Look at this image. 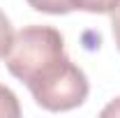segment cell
Instances as JSON below:
<instances>
[{
	"instance_id": "obj_4",
	"label": "cell",
	"mask_w": 120,
	"mask_h": 118,
	"mask_svg": "<svg viewBox=\"0 0 120 118\" xmlns=\"http://www.w3.org/2000/svg\"><path fill=\"white\" fill-rule=\"evenodd\" d=\"M74 9L90 12V14H111L118 0H69Z\"/></svg>"
},
{
	"instance_id": "obj_6",
	"label": "cell",
	"mask_w": 120,
	"mask_h": 118,
	"mask_svg": "<svg viewBox=\"0 0 120 118\" xmlns=\"http://www.w3.org/2000/svg\"><path fill=\"white\" fill-rule=\"evenodd\" d=\"M12 39H14V32H12V23H9V19L0 12V58H5V53H7V49L12 44Z\"/></svg>"
},
{
	"instance_id": "obj_7",
	"label": "cell",
	"mask_w": 120,
	"mask_h": 118,
	"mask_svg": "<svg viewBox=\"0 0 120 118\" xmlns=\"http://www.w3.org/2000/svg\"><path fill=\"white\" fill-rule=\"evenodd\" d=\"M111 28H113L116 44H118V49H120V0H118V5L113 7V12H111Z\"/></svg>"
},
{
	"instance_id": "obj_8",
	"label": "cell",
	"mask_w": 120,
	"mask_h": 118,
	"mask_svg": "<svg viewBox=\"0 0 120 118\" xmlns=\"http://www.w3.org/2000/svg\"><path fill=\"white\" fill-rule=\"evenodd\" d=\"M102 116H120V97L113 100V102L106 106L104 111H102Z\"/></svg>"
},
{
	"instance_id": "obj_1",
	"label": "cell",
	"mask_w": 120,
	"mask_h": 118,
	"mask_svg": "<svg viewBox=\"0 0 120 118\" xmlns=\"http://www.w3.org/2000/svg\"><path fill=\"white\" fill-rule=\"evenodd\" d=\"M35 102L46 111H69L86 102L88 97V76L62 53L49 60L26 81Z\"/></svg>"
},
{
	"instance_id": "obj_5",
	"label": "cell",
	"mask_w": 120,
	"mask_h": 118,
	"mask_svg": "<svg viewBox=\"0 0 120 118\" xmlns=\"http://www.w3.org/2000/svg\"><path fill=\"white\" fill-rule=\"evenodd\" d=\"M0 116L2 118H19L21 116L19 100L7 86H0Z\"/></svg>"
},
{
	"instance_id": "obj_2",
	"label": "cell",
	"mask_w": 120,
	"mask_h": 118,
	"mask_svg": "<svg viewBox=\"0 0 120 118\" xmlns=\"http://www.w3.org/2000/svg\"><path fill=\"white\" fill-rule=\"evenodd\" d=\"M65 53V39L51 26H28L19 30L5 53V65L12 76L28 81L49 60Z\"/></svg>"
},
{
	"instance_id": "obj_3",
	"label": "cell",
	"mask_w": 120,
	"mask_h": 118,
	"mask_svg": "<svg viewBox=\"0 0 120 118\" xmlns=\"http://www.w3.org/2000/svg\"><path fill=\"white\" fill-rule=\"evenodd\" d=\"M28 5L37 12H44V14H53V16H60V14H69L74 7L69 0H28Z\"/></svg>"
}]
</instances>
